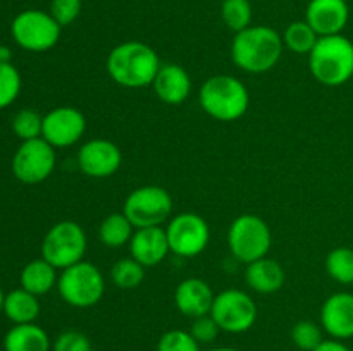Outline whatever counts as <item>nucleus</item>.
Returning a JSON list of instances; mask_svg holds the SVG:
<instances>
[{
	"label": "nucleus",
	"instance_id": "1",
	"mask_svg": "<svg viewBox=\"0 0 353 351\" xmlns=\"http://www.w3.org/2000/svg\"><path fill=\"white\" fill-rule=\"evenodd\" d=\"M161 65L157 52L150 45L137 40L116 45L105 62L110 79L116 85L131 89L152 86Z\"/></svg>",
	"mask_w": 353,
	"mask_h": 351
},
{
	"label": "nucleus",
	"instance_id": "2",
	"mask_svg": "<svg viewBox=\"0 0 353 351\" xmlns=\"http://www.w3.org/2000/svg\"><path fill=\"white\" fill-rule=\"evenodd\" d=\"M285 45L274 28L257 24L234 33L231 43V58L238 69L250 74H264L278 65Z\"/></svg>",
	"mask_w": 353,
	"mask_h": 351
},
{
	"label": "nucleus",
	"instance_id": "3",
	"mask_svg": "<svg viewBox=\"0 0 353 351\" xmlns=\"http://www.w3.org/2000/svg\"><path fill=\"white\" fill-rule=\"evenodd\" d=\"M199 103L203 112L221 123H234L247 114L250 93L241 79L230 74H216L202 83Z\"/></svg>",
	"mask_w": 353,
	"mask_h": 351
},
{
	"label": "nucleus",
	"instance_id": "4",
	"mask_svg": "<svg viewBox=\"0 0 353 351\" xmlns=\"http://www.w3.org/2000/svg\"><path fill=\"white\" fill-rule=\"evenodd\" d=\"M309 71L317 83L330 88L347 85L353 78V41L343 33L319 36L309 54Z\"/></svg>",
	"mask_w": 353,
	"mask_h": 351
},
{
	"label": "nucleus",
	"instance_id": "5",
	"mask_svg": "<svg viewBox=\"0 0 353 351\" xmlns=\"http://www.w3.org/2000/svg\"><path fill=\"white\" fill-rule=\"evenodd\" d=\"M57 291L62 301L72 308H90L103 298L105 277L97 265L81 260L61 270Z\"/></svg>",
	"mask_w": 353,
	"mask_h": 351
},
{
	"label": "nucleus",
	"instance_id": "6",
	"mask_svg": "<svg viewBox=\"0 0 353 351\" xmlns=\"http://www.w3.org/2000/svg\"><path fill=\"white\" fill-rule=\"evenodd\" d=\"M271 246V227L255 213L238 215L228 229V248L231 255L245 265L268 257Z\"/></svg>",
	"mask_w": 353,
	"mask_h": 351
},
{
	"label": "nucleus",
	"instance_id": "7",
	"mask_svg": "<svg viewBox=\"0 0 353 351\" xmlns=\"http://www.w3.org/2000/svg\"><path fill=\"white\" fill-rule=\"evenodd\" d=\"M88 237L85 229L74 220H61L54 224L41 241V258L57 270L71 267L85 260Z\"/></svg>",
	"mask_w": 353,
	"mask_h": 351
},
{
	"label": "nucleus",
	"instance_id": "8",
	"mask_svg": "<svg viewBox=\"0 0 353 351\" xmlns=\"http://www.w3.org/2000/svg\"><path fill=\"white\" fill-rule=\"evenodd\" d=\"M62 26L50 12L40 9L21 10L10 23V34L17 47L26 52H48L61 40Z\"/></svg>",
	"mask_w": 353,
	"mask_h": 351
},
{
	"label": "nucleus",
	"instance_id": "9",
	"mask_svg": "<svg viewBox=\"0 0 353 351\" xmlns=\"http://www.w3.org/2000/svg\"><path fill=\"white\" fill-rule=\"evenodd\" d=\"M123 213L131 220L134 229L162 227L172 217V196L162 186H140L126 196Z\"/></svg>",
	"mask_w": 353,
	"mask_h": 351
},
{
	"label": "nucleus",
	"instance_id": "10",
	"mask_svg": "<svg viewBox=\"0 0 353 351\" xmlns=\"http://www.w3.org/2000/svg\"><path fill=\"white\" fill-rule=\"evenodd\" d=\"M210 315L221 332L243 334L257 322L259 308L248 292L241 289H224L214 298Z\"/></svg>",
	"mask_w": 353,
	"mask_h": 351
},
{
	"label": "nucleus",
	"instance_id": "11",
	"mask_svg": "<svg viewBox=\"0 0 353 351\" xmlns=\"http://www.w3.org/2000/svg\"><path fill=\"white\" fill-rule=\"evenodd\" d=\"M57 164L55 148L43 138L21 141L14 151L10 171L12 176L23 184H40L47 181Z\"/></svg>",
	"mask_w": 353,
	"mask_h": 351
},
{
	"label": "nucleus",
	"instance_id": "12",
	"mask_svg": "<svg viewBox=\"0 0 353 351\" xmlns=\"http://www.w3.org/2000/svg\"><path fill=\"white\" fill-rule=\"evenodd\" d=\"M169 250L181 258H195L205 251L210 241V227L202 215L181 212L172 215L165 226Z\"/></svg>",
	"mask_w": 353,
	"mask_h": 351
},
{
	"label": "nucleus",
	"instance_id": "13",
	"mask_svg": "<svg viewBox=\"0 0 353 351\" xmlns=\"http://www.w3.org/2000/svg\"><path fill=\"white\" fill-rule=\"evenodd\" d=\"M86 131V117L71 105H61L43 116L41 138L54 148H68L78 143Z\"/></svg>",
	"mask_w": 353,
	"mask_h": 351
},
{
	"label": "nucleus",
	"instance_id": "14",
	"mask_svg": "<svg viewBox=\"0 0 353 351\" xmlns=\"http://www.w3.org/2000/svg\"><path fill=\"white\" fill-rule=\"evenodd\" d=\"M78 167L85 176L105 179L116 174L123 165V151L114 141L97 138L81 145L78 150Z\"/></svg>",
	"mask_w": 353,
	"mask_h": 351
},
{
	"label": "nucleus",
	"instance_id": "15",
	"mask_svg": "<svg viewBox=\"0 0 353 351\" xmlns=\"http://www.w3.org/2000/svg\"><path fill=\"white\" fill-rule=\"evenodd\" d=\"M321 327L330 337L347 341L353 337V292L340 291L321 306Z\"/></svg>",
	"mask_w": 353,
	"mask_h": 351
},
{
	"label": "nucleus",
	"instance_id": "16",
	"mask_svg": "<svg viewBox=\"0 0 353 351\" xmlns=\"http://www.w3.org/2000/svg\"><path fill=\"white\" fill-rule=\"evenodd\" d=\"M350 19L347 0H310L305 10V21L317 36L341 34Z\"/></svg>",
	"mask_w": 353,
	"mask_h": 351
},
{
	"label": "nucleus",
	"instance_id": "17",
	"mask_svg": "<svg viewBox=\"0 0 353 351\" xmlns=\"http://www.w3.org/2000/svg\"><path fill=\"white\" fill-rule=\"evenodd\" d=\"M171 253L169 250L165 227H141L134 229L130 241V257L140 262L143 267H155L162 264L165 257Z\"/></svg>",
	"mask_w": 353,
	"mask_h": 351
},
{
	"label": "nucleus",
	"instance_id": "18",
	"mask_svg": "<svg viewBox=\"0 0 353 351\" xmlns=\"http://www.w3.org/2000/svg\"><path fill=\"white\" fill-rule=\"evenodd\" d=\"M216 295L209 282L200 277H188L178 284L174 291V305L188 319L210 313Z\"/></svg>",
	"mask_w": 353,
	"mask_h": 351
},
{
	"label": "nucleus",
	"instance_id": "19",
	"mask_svg": "<svg viewBox=\"0 0 353 351\" xmlns=\"http://www.w3.org/2000/svg\"><path fill=\"white\" fill-rule=\"evenodd\" d=\"M192 78L188 71L179 64H162L155 76L152 88L161 102L168 105H179L186 102L192 93Z\"/></svg>",
	"mask_w": 353,
	"mask_h": 351
},
{
	"label": "nucleus",
	"instance_id": "20",
	"mask_svg": "<svg viewBox=\"0 0 353 351\" xmlns=\"http://www.w3.org/2000/svg\"><path fill=\"white\" fill-rule=\"evenodd\" d=\"M286 274L285 268L274 258H261L247 265L245 270V282L252 291L259 295H272L278 292L285 286Z\"/></svg>",
	"mask_w": 353,
	"mask_h": 351
},
{
	"label": "nucleus",
	"instance_id": "21",
	"mask_svg": "<svg viewBox=\"0 0 353 351\" xmlns=\"http://www.w3.org/2000/svg\"><path fill=\"white\" fill-rule=\"evenodd\" d=\"M50 336L38 323H17L3 336V351H50Z\"/></svg>",
	"mask_w": 353,
	"mask_h": 351
},
{
	"label": "nucleus",
	"instance_id": "22",
	"mask_svg": "<svg viewBox=\"0 0 353 351\" xmlns=\"http://www.w3.org/2000/svg\"><path fill=\"white\" fill-rule=\"evenodd\" d=\"M57 268L48 264L45 258H34L28 262L19 274L21 288L33 292L34 296H43L57 288Z\"/></svg>",
	"mask_w": 353,
	"mask_h": 351
},
{
	"label": "nucleus",
	"instance_id": "23",
	"mask_svg": "<svg viewBox=\"0 0 353 351\" xmlns=\"http://www.w3.org/2000/svg\"><path fill=\"white\" fill-rule=\"evenodd\" d=\"M40 299L23 288L12 289L3 298L2 313L14 323H33L40 315Z\"/></svg>",
	"mask_w": 353,
	"mask_h": 351
},
{
	"label": "nucleus",
	"instance_id": "24",
	"mask_svg": "<svg viewBox=\"0 0 353 351\" xmlns=\"http://www.w3.org/2000/svg\"><path fill=\"white\" fill-rule=\"evenodd\" d=\"M134 226L123 212L109 213L105 219L100 222L99 240L107 248H121L124 244H130L133 237Z\"/></svg>",
	"mask_w": 353,
	"mask_h": 351
},
{
	"label": "nucleus",
	"instance_id": "25",
	"mask_svg": "<svg viewBox=\"0 0 353 351\" xmlns=\"http://www.w3.org/2000/svg\"><path fill=\"white\" fill-rule=\"evenodd\" d=\"M281 38L285 48L296 55H309L319 40L317 33L307 21H293L292 24H288Z\"/></svg>",
	"mask_w": 353,
	"mask_h": 351
},
{
	"label": "nucleus",
	"instance_id": "26",
	"mask_svg": "<svg viewBox=\"0 0 353 351\" xmlns=\"http://www.w3.org/2000/svg\"><path fill=\"white\" fill-rule=\"evenodd\" d=\"M327 275L338 284H353V250L348 246H338L327 253L324 262Z\"/></svg>",
	"mask_w": 353,
	"mask_h": 351
},
{
	"label": "nucleus",
	"instance_id": "27",
	"mask_svg": "<svg viewBox=\"0 0 353 351\" xmlns=\"http://www.w3.org/2000/svg\"><path fill=\"white\" fill-rule=\"evenodd\" d=\"M145 268L134 258H121L110 268V281L119 289H137L143 282Z\"/></svg>",
	"mask_w": 353,
	"mask_h": 351
},
{
	"label": "nucleus",
	"instance_id": "28",
	"mask_svg": "<svg viewBox=\"0 0 353 351\" xmlns=\"http://www.w3.org/2000/svg\"><path fill=\"white\" fill-rule=\"evenodd\" d=\"M252 10L250 0H223L221 3V19L226 24L228 30L240 33L252 26Z\"/></svg>",
	"mask_w": 353,
	"mask_h": 351
},
{
	"label": "nucleus",
	"instance_id": "29",
	"mask_svg": "<svg viewBox=\"0 0 353 351\" xmlns=\"http://www.w3.org/2000/svg\"><path fill=\"white\" fill-rule=\"evenodd\" d=\"M23 88V79L12 62H0V110L12 105Z\"/></svg>",
	"mask_w": 353,
	"mask_h": 351
},
{
	"label": "nucleus",
	"instance_id": "30",
	"mask_svg": "<svg viewBox=\"0 0 353 351\" xmlns=\"http://www.w3.org/2000/svg\"><path fill=\"white\" fill-rule=\"evenodd\" d=\"M41 129H43V116L37 110L21 109L12 117V133L21 141L41 138Z\"/></svg>",
	"mask_w": 353,
	"mask_h": 351
},
{
	"label": "nucleus",
	"instance_id": "31",
	"mask_svg": "<svg viewBox=\"0 0 353 351\" xmlns=\"http://www.w3.org/2000/svg\"><path fill=\"white\" fill-rule=\"evenodd\" d=\"M324 330L312 320H300L292 329V341L299 350L314 351L324 341Z\"/></svg>",
	"mask_w": 353,
	"mask_h": 351
},
{
	"label": "nucleus",
	"instance_id": "32",
	"mask_svg": "<svg viewBox=\"0 0 353 351\" xmlns=\"http://www.w3.org/2000/svg\"><path fill=\"white\" fill-rule=\"evenodd\" d=\"M157 351H202L200 343L190 330L171 329L165 330L157 341Z\"/></svg>",
	"mask_w": 353,
	"mask_h": 351
},
{
	"label": "nucleus",
	"instance_id": "33",
	"mask_svg": "<svg viewBox=\"0 0 353 351\" xmlns=\"http://www.w3.org/2000/svg\"><path fill=\"white\" fill-rule=\"evenodd\" d=\"M81 9L83 0H50V9H48V12L64 28L78 19L79 14H81Z\"/></svg>",
	"mask_w": 353,
	"mask_h": 351
},
{
	"label": "nucleus",
	"instance_id": "34",
	"mask_svg": "<svg viewBox=\"0 0 353 351\" xmlns=\"http://www.w3.org/2000/svg\"><path fill=\"white\" fill-rule=\"evenodd\" d=\"M52 351H92V343L81 330H64L52 343Z\"/></svg>",
	"mask_w": 353,
	"mask_h": 351
},
{
	"label": "nucleus",
	"instance_id": "35",
	"mask_svg": "<svg viewBox=\"0 0 353 351\" xmlns=\"http://www.w3.org/2000/svg\"><path fill=\"white\" fill-rule=\"evenodd\" d=\"M190 332L192 336L199 341L200 344H210L217 339L221 329L217 326L216 320L212 319L210 313L202 317H196V319H192V327H190Z\"/></svg>",
	"mask_w": 353,
	"mask_h": 351
},
{
	"label": "nucleus",
	"instance_id": "36",
	"mask_svg": "<svg viewBox=\"0 0 353 351\" xmlns=\"http://www.w3.org/2000/svg\"><path fill=\"white\" fill-rule=\"evenodd\" d=\"M314 351H352V350L345 344V341L330 337V339H324Z\"/></svg>",
	"mask_w": 353,
	"mask_h": 351
},
{
	"label": "nucleus",
	"instance_id": "37",
	"mask_svg": "<svg viewBox=\"0 0 353 351\" xmlns=\"http://www.w3.org/2000/svg\"><path fill=\"white\" fill-rule=\"evenodd\" d=\"M0 62H12V52L6 45H0Z\"/></svg>",
	"mask_w": 353,
	"mask_h": 351
},
{
	"label": "nucleus",
	"instance_id": "38",
	"mask_svg": "<svg viewBox=\"0 0 353 351\" xmlns=\"http://www.w3.org/2000/svg\"><path fill=\"white\" fill-rule=\"evenodd\" d=\"M207 351H240L236 348H230V346H221V348H212V350H207Z\"/></svg>",
	"mask_w": 353,
	"mask_h": 351
},
{
	"label": "nucleus",
	"instance_id": "39",
	"mask_svg": "<svg viewBox=\"0 0 353 351\" xmlns=\"http://www.w3.org/2000/svg\"><path fill=\"white\" fill-rule=\"evenodd\" d=\"M3 298H6V292H3L2 286H0V312H2L3 308Z\"/></svg>",
	"mask_w": 353,
	"mask_h": 351
}]
</instances>
